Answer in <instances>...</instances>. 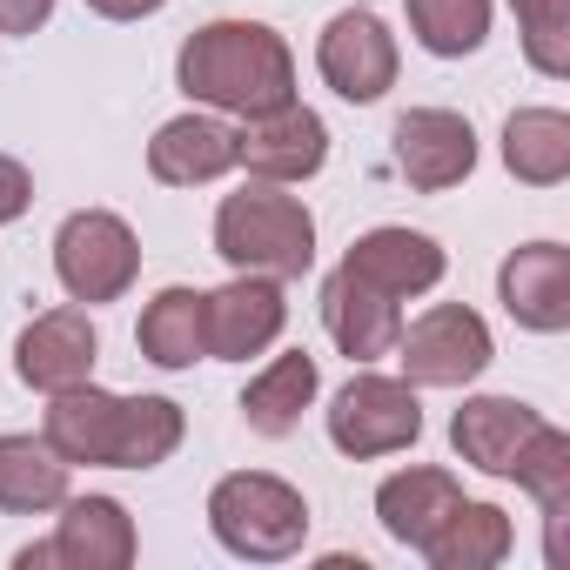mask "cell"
<instances>
[{
  "mask_svg": "<svg viewBox=\"0 0 570 570\" xmlns=\"http://www.w3.org/2000/svg\"><path fill=\"white\" fill-rule=\"evenodd\" d=\"M175 81L188 101H208L222 115H268L296 101V55L262 21H208L181 41Z\"/></svg>",
  "mask_w": 570,
  "mask_h": 570,
  "instance_id": "6da1fadb",
  "label": "cell"
},
{
  "mask_svg": "<svg viewBox=\"0 0 570 570\" xmlns=\"http://www.w3.org/2000/svg\"><path fill=\"white\" fill-rule=\"evenodd\" d=\"M215 255L248 275L296 282L316 262V215L296 195H282V181H242L215 208Z\"/></svg>",
  "mask_w": 570,
  "mask_h": 570,
  "instance_id": "7a4b0ae2",
  "label": "cell"
},
{
  "mask_svg": "<svg viewBox=\"0 0 570 570\" xmlns=\"http://www.w3.org/2000/svg\"><path fill=\"white\" fill-rule=\"evenodd\" d=\"M208 530L228 557L248 563H282L296 557L309 537V503L296 483H282L268 470H235L208 490Z\"/></svg>",
  "mask_w": 570,
  "mask_h": 570,
  "instance_id": "3957f363",
  "label": "cell"
},
{
  "mask_svg": "<svg viewBox=\"0 0 570 570\" xmlns=\"http://www.w3.org/2000/svg\"><path fill=\"white\" fill-rule=\"evenodd\" d=\"M55 275L75 303H115L141 275V242L121 215L108 208H75L55 228Z\"/></svg>",
  "mask_w": 570,
  "mask_h": 570,
  "instance_id": "277c9868",
  "label": "cell"
},
{
  "mask_svg": "<svg viewBox=\"0 0 570 570\" xmlns=\"http://www.w3.org/2000/svg\"><path fill=\"white\" fill-rule=\"evenodd\" d=\"M390 356L403 363V383H416V390H463V383H476V376L490 370L497 350H490V330H483L476 309L436 303V309H423V316L396 336Z\"/></svg>",
  "mask_w": 570,
  "mask_h": 570,
  "instance_id": "5b68a950",
  "label": "cell"
},
{
  "mask_svg": "<svg viewBox=\"0 0 570 570\" xmlns=\"http://www.w3.org/2000/svg\"><path fill=\"white\" fill-rule=\"evenodd\" d=\"M423 436V403H416V383H396V376H350L330 403V443L356 463L370 456H396Z\"/></svg>",
  "mask_w": 570,
  "mask_h": 570,
  "instance_id": "8992f818",
  "label": "cell"
},
{
  "mask_svg": "<svg viewBox=\"0 0 570 570\" xmlns=\"http://www.w3.org/2000/svg\"><path fill=\"white\" fill-rule=\"evenodd\" d=\"M282 323H289V296H282L275 275H248L235 268V282H222V289H202V330H208V356L222 363H248L262 356Z\"/></svg>",
  "mask_w": 570,
  "mask_h": 570,
  "instance_id": "52a82bcc",
  "label": "cell"
},
{
  "mask_svg": "<svg viewBox=\"0 0 570 570\" xmlns=\"http://www.w3.org/2000/svg\"><path fill=\"white\" fill-rule=\"evenodd\" d=\"M235 161L255 175V181H309L323 161H330V128H323V115L316 108H303V101H282V108H268V115H248L242 128H235Z\"/></svg>",
  "mask_w": 570,
  "mask_h": 570,
  "instance_id": "ba28073f",
  "label": "cell"
},
{
  "mask_svg": "<svg viewBox=\"0 0 570 570\" xmlns=\"http://www.w3.org/2000/svg\"><path fill=\"white\" fill-rule=\"evenodd\" d=\"M316 68H323V81H330L343 101L370 108V101H383V95L396 88V41H390V28H383L376 14L350 8V14H336V21L323 28Z\"/></svg>",
  "mask_w": 570,
  "mask_h": 570,
  "instance_id": "9c48e42d",
  "label": "cell"
},
{
  "mask_svg": "<svg viewBox=\"0 0 570 570\" xmlns=\"http://www.w3.org/2000/svg\"><path fill=\"white\" fill-rule=\"evenodd\" d=\"M396 175L423 195H443L456 181H470L476 168V128L450 108H410L396 115Z\"/></svg>",
  "mask_w": 570,
  "mask_h": 570,
  "instance_id": "30bf717a",
  "label": "cell"
},
{
  "mask_svg": "<svg viewBox=\"0 0 570 570\" xmlns=\"http://www.w3.org/2000/svg\"><path fill=\"white\" fill-rule=\"evenodd\" d=\"M497 296L517 330L530 336H563L570 330V248L563 242H530L497 268Z\"/></svg>",
  "mask_w": 570,
  "mask_h": 570,
  "instance_id": "8fae6325",
  "label": "cell"
},
{
  "mask_svg": "<svg viewBox=\"0 0 570 570\" xmlns=\"http://www.w3.org/2000/svg\"><path fill=\"white\" fill-rule=\"evenodd\" d=\"M95 356H101V336H95L88 309H48V316H35V323L21 330V343H14V376H21L28 390L55 396V390L88 383V376H95Z\"/></svg>",
  "mask_w": 570,
  "mask_h": 570,
  "instance_id": "7c38bea8",
  "label": "cell"
},
{
  "mask_svg": "<svg viewBox=\"0 0 570 570\" xmlns=\"http://www.w3.org/2000/svg\"><path fill=\"white\" fill-rule=\"evenodd\" d=\"M323 330H330V343H336L350 363H376V356H390L396 336H403V303L383 296L376 282H363L356 268H336V275L323 282Z\"/></svg>",
  "mask_w": 570,
  "mask_h": 570,
  "instance_id": "4fadbf2b",
  "label": "cell"
},
{
  "mask_svg": "<svg viewBox=\"0 0 570 570\" xmlns=\"http://www.w3.org/2000/svg\"><path fill=\"white\" fill-rule=\"evenodd\" d=\"M68 570H128L135 563V517L115 497H61V530L48 543Z\"/></svg>",
  "mask_w": 570,
  "mask_h": 570,
  "instance_id": "5bb4252c",
  "label": "cell"
},
{
  "mask_svg": "<svg viewBox=\"0 0 570 570\" xmlns=\"http://www.w3.org/2000/svg\"><path fill=\"white\" fill-rule=\"evenodd\" d=\"M121 410H128V396H108V390H95V376H88V383H75V390H55V403H48V416H41V436H48L68 463H101V470H115Z\"/></svg>",
  "mask_w": 570,
  "mask_h": 570,
  "instance_id": "9a60e30c",
  "label": "cell"
},
{
  "mask_svg": "<svg viewBox=\"0 0 570 570\" xmlns=\"http://www.w3.org/2000/svg\"><path fill=\"white\" fill-rule=\"evenodd\" d=\"M537 410L530 403H517V396H470L456 416H450V450L470 463V470H483V476H510V463H517V450L537 436Z\"/></svg>",
  "mask_w": 570,
  "mask_h": 570,
  "instance_id": "2e32d148",
  "label": "cell"
},
{
  "mask_svg": "<svg viewBox=\"0 0 570 570\" xmlns=\"http://www.w3.org/2000/svg\"><path fill=\"white\" fill-rule=\"evenodd\" d=\"M343 268H356L363 282H376L383 296L410 303V296H423V289L443 282V248L430 235H416V228H370V235L350 242Z\"/></svg>",
  "mask_w": 570,
  "mask_h": 570,
  "instance_id": "e0dca14e",
  "label": "cell"
},
{
  "mask_svg": "<svg viewBox=\"0 0 570 570\" xmlns=\"http://www.w3.org/2000/svg\"><path fill=\"white\" fill-rule=\"evenodd\" d=\"M456 503H463V490H456L450 470H436V463H410V470L383 476V490H376V523H383L403 550H423V543L450 523Z\"/></svg>",
  "mask_w": 570,
  "mask_h": 570,
  "instance_id": "ac0fdd59",
  "label": "cell"
},
{
  "mask_svg": "<svg viewBox=\"0 0 570 570\" xmlns=\"http://www.w3.org/2000/svg\"><path fill=\"white\" fill-rule=\"evenodd\" d=\"M228 168H235V128L215 115H175L148 141V175L168 188H195V181H215Z\"/></svg>",
  "mask_w": 570,
  "mask_h": 570,
  "instance_id": "d6986e66",
  "label": "cell"
},
{
  "mask_svg": "<svg viewBox=\"0 0 570 570\" xmlns=\"http://www.w3.org/2000/svg\"><path fill=\"white\" fill-rule=\"evenodd\" d=\"M316 383H323V370H316V356L309 350H289V356H275L248 390H242V423L255 430V436H289L296 423H303V410L316 403Z\"/></svg>",
  "mask_w": 570,
  "mask_h": 570,
  "instance_id": "ffe728a7",
  "label": "cell"
},
{
  "mask_svg": "<svg viewBox=\"0 0 570 570\" xmlns=\"http://www.w3.org/2000/svg\"><path fill=\"white\" fill-rule=\"evenodd\" d=\"M510 483H523L543 510V550L550 563H563V517H570V436L557 423H537V436L517 450Z\"/></svg>",
  "mask_w": 570,
  "mask_h": 570,
  "instance_id": "44dd1931",
  "label": "cell"
},
{
  "mask_svg": "<svg viewBox=\"0 0 570 570\" xmlns=\"http://www.w3.org/2000/svg\"><path fill=\"white\" fill-rule=\"evenodd\" d=\"M68 470H75V463H68L48 436H0V510H14V517L61 510Z\"/></svg>",
  "mask_w": 570,
  "mask_h": 570,
  "instance_id": "7402d4cb",
  "label": "cell"
},
{
  "mask_svg": "<svg viewBox=\"0 0 570 570\" xmlns=\"http://www.w3.org/2000/svg\"><path fill=\"white\" fill-rule=\"evenodd\" d=\"M503 168L530 188H557L570 175V115L563 108H517L503 121Z\"/></svg>",
  "mask_w": 570,
  "mask_h": 570,
  "instance_id": "603a6c76",
  "label": "cell"
},
{
  "mask_svg": "<svg viewBox=\"0 0 570 570\" xmlns=\"http://www.w3.org/2000/svg\"><path fill=\"white\" fill-rule=\"evenodd\" d=\"M141 356L155 370H195L208 356V330H202V289H161L148 309H141V330H135Z\"/></svg>",
  "mask_w": 570,
  "mask_h": 570,
  "instance_id": "cb8c5ba5",
  "label": "cell"
},
{
  "mask_svg": "<svg viewBox=\"0 0 570 570\" xmlns=\"http://www.w3.org/2000/svg\"><path fill=\"white\" fill-rule=\"evenodd\" d=\"M510 543L517 537H510V517L497 503H456L450 523L423 543V557H430V570H490L510 557Z\"/></svg>",
  "mask_w": 570,
  "mask_h": 570,
  "instance_id": "d4e9b609",
  "label": "cell"
},
{
  "mask_svg": "<svg viewBox=\"0 0 570 570\" xmlns=\"http://www.w3.org/2000/svg\"><path fill=\"white\" fill-rule=\"evenodd\" d=\"M403 8H410V35L436 61H463L490 41V0H403Z\"/></svg>",
  "mask_w": 570,
  "mask_h": 570,
  "instance_id": "484cf974",
  "label": "cell"
},
{
  "mask_svg": "<svg viewBox=\"0 0 570 570\" xmlns=\"http://www.w3.org/2000/svg\"><path fill=\"white\" fill-rule=\"evenodd\" d=\"M181 403L168 396H128L121 410V443H115V470H155L181 450Z\"/></svg>",
  "mask_w": 570,
  "mask_h": 570,
  "instance_id": "4316f807",
  "label": "cell"
},
{
  "mask_svg": "<svg viewBox=\"0 0 570 570\" xmlns=\"http://www.w3.org/2000/svg\"><path fill=\"white\" fill-rule=\"evenodd\" d=\"M517 8V35H523V55L543 81H563L570 75V0H510Z\"/></svg>",
  "mask_w": 570,
  "mask_h": 570,
  "instance_id": "83f0119b",
  "label": "cell"
},
{
  "mask_svg": "<svg viewBox=\"0 0 570 570\" xmlns=\"http://www.w3.org/2000/svg\"><path fill=\"white\" fill-rule=\"evenodd\" d=\"M28 202H35V181H28V168H21L14 155H0V228H8V222H21V215H28Z\"/></svg>",
  "mask_w": 570,
  "mask_h": 570,
  "instance_id": "f1b7e54d",
  "label": "cell"
},
{
  "mask_svg": "<svg viewBox=\"0 0 570 570\" xmlns=\"http://www.w3.org/2000/svg\"><path fill=\"white\" fill-rule=\"evenodd\" d=\"M48 14H55V0H0V35H35L48 28Z\"/></svg>",
  "mask_w": 570,
  "mask_h": 570,
  "instance_id": "f546056e",
  "label": "cell"
},
{
  "mask_svg": "<svg viewBox=\"0 0 570 570\" xmlns=\"http://www.w3.org/2000/svg\"><path fill=\"white\" fill-rule=\"evenodd\" d=\"M88 8H95L101 21H148L161 0H88Z\"/></svg>",
  "mask_w": 570,
  "mask_h": 570,
  "instance_id": "4dcf8cb0",
  "label": "cell"
}]
</instances>
